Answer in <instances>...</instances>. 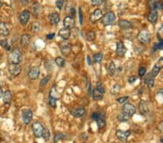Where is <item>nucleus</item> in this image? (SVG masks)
I'll list each match as a JSON object with an SVG mask.
<instances>
[{"label":"nucleus","instance_id":"obj_16","mask_svg":"<svg viewBox=\"0 0 163 143\" xmlns=\"http://www.w3.org/2000/svg\"><path fill=\"white\" fill-rule=\"evenodd\" d=\"M70 112L75 117H81L83 115H84V114L86 113V110L83 108H79V109H70Z\"/></svg>","mask_w":163,"mask_h":143},{"label":"nucleus","instance_id":"obj_27","mask_svg":"<svg viewBox=\"0 0 163 143\" xmlns=\"http://www.w3.org/2000/svg\"><path fill=\"white\" fill-rule=\"evenodd\" d=\"M107 72H108V74L110 75V76H114L116 74V72H117V68H116L115 65L113 62H111L108 67H107Z\"/></svg>","mask_w":163,"mask_h":143},{"label":"nucleus","instance_id":"obj_54","mask_svg":"<svg viewBox=\"0 0 163 143\" xmlns=\"http://www.w3.org/2000/svg\"><path fill=\"white\" fill-rule=\"evenodd\" d=\"M54 37V33L48 34L47 36H46V38H47L48 39H53Z\"/></svg>","mask_w":163,"mask_h":143},{"label":"nucleus","instance_id":"obj_55","mask_svg":"<svg viewBox=\"0 0 163 143\" xmlns=\"http://www.w3.org/2000/svg\"><path fill=\"white\" fill-rule=\"evenodd\" d=\"M20 2H21V4H23V5H26L28 3V0H20Z\"/></svg>","mask_w":163,"mask_h":143},{"label":"nucleus","instance_id":"obj_10","mask_svg":"<svg viewBox=\"0 0 163 143\" xmlns=\"http://www.w3.org/2000/svg\"><path fill=\"white\" fill-rule=\"evenodd\" d=\"M8 70L12 75L17 76L21 72V67L19 65L10 64L8 67Z\"/></svg>","mask_w":163,"mask_h":143},{"label":"nucleus","instance_id":"obj_37","mask_svg":"<svg viewBox=\"0 0 163 143\" xmlns=\"http://www.w3.org/2000/svg\"><path fill=\"white\" fill-rule=\"evenodd\" d=\"M50 79L51 75H48L46 76V77H45L44 78L41 80V81L40 82V85H41V87H44V86L46 85V84H47L48 82H49V80H50Z\"/></svg>","mask_w":163,"mask_h":143},{"label":"nucleus","instance_id":"obj_12","mask_svg":"<svg viewBox=\"0 0 163 143\" xmlns=\"http://www.w3.org/2000/svg\"><path fill=\"white\" fill-rule=\"evenodd\" d=\"M30 18V12L28 10H24L20 14L19 16V20L22 25H25L28 23V20Z\"/></svg>","mask_w":163,"mask_h":143},{"label":"nucleus","instance_id":"obj_33","mask_svg":"<svg viewBox=\"0 0 163 143\" xmlns=\"http://www.w3.org/2000/svg\"><path fill=\"white\" fill-rule=\"evenodd\" d=\"M55 63H56V65H57L58 67H62L65 66V61L62 57H57V58H56V59H55Z\"/></svg>","mask_w":163,"mask_h":143},{"label":"nucleus","instance_id":"obj_1","mask_svg":"<svg viewBox=\"0 0 163 143\" xmlns=\"http://www.w3.org/2000/svg\"><path fill=\"white\" fill-rule=\"evenodd\" d=\"M22 59H23L22 53L17 48L12 51L8 56L9 62L10 64L19 65L21 62V61H22Z\"/></svg>","mask_w":163,"mask_h":143},{"label":"nucleus","instance_id":"obj_7","mask_svg":"<svg viewBox=\"0 0 163 143\" xmlns=\"http://www.w3.org/2000/svg\"><path fill=\"white\" fill-rule=\"evenodd\" d=\"M103 17V14H102V12L101 9H95L92 14H91L90 16V20L91 23H95L96 22H97L99 20H101Z\"/></svg>","mask_w":163,"mask_h":143},{"label":"nucleus","instance_id":"obj_17","mask_svg":"<svg viewBox=\"0 0 163 143\" xmlns=\"http://www.w3.org/2000/svg\"><path fill=\"white\" fill-rule=\"evenodd\" d=\"M48 19H49V21L52 25H57L59 22L60 17H59V15L57 13H52V14H50L49 15Z\"/></svg>","mask_w":163,"mask_h":143},{"label":"nucleus","instance_id":"obj_31","mask_svg":"<svg viewBox=\"0 0 163 143\" xmlns=\"http://www.w3.org/2000/svg\"><path fill=\"white\" fill-rule=\"evenodd\" d=\"M160 69L161 68L159 66H157V65H155V67H154L153 69H152V72H150L151 75H152V77H155L156 76H157L159 72H160Z\"/></svg>","mask_w":163,"mask_h":143},{"label":"nucleus","instance_id":"obj_44","mask_svg":"<svg viewBox=\"0 0 163 143\" xmlns=\"http://www.w3.org/2000/svg\"><path fill=\"white\" fill-rule=\"evenodd\" d=\"M155 7L157 9H163V2H162V1L155 2Z\"/></svg>","mask_w":163,"mask_h":143},{"label":"nucleus","instance_id":"obj_34","mask_svg":"<svg viewBox=\"0 0 163 143\" xmlns=\"http://www.w3.org/2000/svg\"><path fill=\"white\" fill-rule=\"evenodd\" d=\"M96 38V34L94 31H89L86 34V39L89 41H93Z\"/></svg>","mask_w":163,"mask_h":143},{"label":"nucleus","instance_id":"obj_15","mask_svg":"<svg viewBox=\"0 0 163 143\" xmlns=\"http://www.w3.org/2000/svg\"><path fill=\"white\" fill-rule=\"evenodd\" d=\"M63 24H64L65 28L71 29V28H74V26H75V20L73 19V17L68 16L64 19Z\"/></svg>","mask_w":163,"mask_h":143},{"label":"nucleus","instance_id":"obj_52","mask_svg":"<svg viewBox=\"0 0 163 143\" xmlns=\"http://www.w3.org/2000/svg\"><path fill=\"white\" fill-rule=\"evenodd\" d=\"M87 90L88 93H89V95H91V93H92V89H91V85L90 82H89V84H88Z\"/></svg>","mask_w":163,"mask_h":143},{"label":"nucleus","instance_id":"obj_24","mask_svg":"<svg viewBox=\"0 0 163 143\" xmlns=\"http://www.w3.org/2000/svg\"><path fill=\"white\" fill-rule=\"evenodd\" d=\"M118 25L122 29H127V28H131L133 27L132 23H131L130 21L125 20H120L119 23H118Z\"/></svg>","mask_w":163,"mask_h":143},{"label":"nucleus","instance_id":"obj_8","mask_svg":"<svg viewBox=\"0 0 163 143\" xmlns=\"http://www.w3.org/2000/svg\"><path fill=\"white\" fill-rule=\"evenodd\" d=\"M131 135L130 131H122V130H118L116 132V136L122 142H126L128 139L129 136Z\"/></svg>","mask_w":163,"mask_h":143},{"label":"nucleus","instance_id":"obj_39","mask_svg":"<svg viewBox=\"0 0 163 143\" xmlns=\"http://www.w3.org/2000/svg\"><path fill=\"white\" fill-rule=\"evenodd\" d=\"M0 45L2 46V47L5 48L7 50H10V48L8 44V42H7V40H2V41H0Z\"/></svg>","mask_w":163,"mask_h":143},{"label":"nucleus","instance_id":"obj_28","mask_svg":"<svg viewBox=\"0 0 163 143\" xmlns=\"http://www.w3.org/2000/svg\"><path fill=\"white\" fill-rule=\"evenodd\" d=\"M130 116L128 114H127L126 113L122 112L120 113L119 115L118 116V120L123 122V121H126L129 119Z\"/></svg>","mask_w":163,"mask_h":143},{"label":"nucleus","instance_id":"obj_9","mask_svg":"<svg viewBox=\"0 0 163 143\" xmlns=\"http://www.w3.org/2000/svg\"><path fill=\"white\" fill-rule=\"evenodd\" d=\"M127 48L125 46L124 43L121 41H119V42L117 43V48H116V54L119 56H124L125 54L126 53Z\"/></svg>","mask_w":163,"mask_h":143},{"label":"nucleus","instance_id":"obj_19","mask_svg":"<svg viewBox=\"0 0 163 143\" xmlns=\"http://www.w3.org/2000/svg\"><path fill=\"white\" fill-rule=\"evenodd\" d=\"M155 78L154 77H152L151 75V74L149 73L145 77V79H144V82L147 84L149 88H152L154 86V83H155Z\"/></svg>","mask_w":163,"mask_h":143},{"label":"nucleus","instance_id":"obj_26","mask_svg":"<svg viewBox=\"0 0 163 143\" xmlns=\"http://www.w3.org/2000/svg\"><path fill=\"white\" fill-rule=\"evenodd\" d=\"M41 11V6L39 3L35 2L31 6V12L34 15H38Z\"/></svg>","mask_w":163,"mask_h":143},{"label":"nucleus","instance_id":"obj_61","mask_svg":"<svg viewBox=\"0 0 163 143\" xmlns=\"http://www.w3.org/2000/svg\"><path fill=\"white\" fill-rule=\"evenodd\" d=\"M2 4V0H0V6Z\"/></svg>","mask_w":163,"mask_h":143},{"label":"nucleus","instance_id":"obj_58","mask_svg":"<svg viewBox=\"0 0 163 143\" xmlns=\"http://www.w3.org/2000/svg\"><path fill=\"white\" fill-rule=\"evenodd\" d=\"M157 93L162 95V98H163V89H160V90H159Z\"/></svg>","mask_w":163,"mask_h":143},{"label":"nucleus","instance_id":"obj_18","mask_svg":"<svg viewBox=\"0 0 163 143\" xmlns=\"http://www.w3.org/2000/svg\"><path fill=\"white\" fill-rule=\"evenodd\" d=\"M158 18L157 9H152L151 12L148 15V20L150 23H155L157 22Z\"/></svg>","mask_w":163,"mask_h":143},{"label":"nucleus","instance_id":"obj_45","mask_svg":"<svg viewBox=\"0 0 163 143\" xmlns=\"http://www.w3.org/2000/svg\"><path fill=\"white\" fill-rule=\"evenodd\" d=\"M129 97L128 96H123V97H121V98H119L117 99V101H118L119 103H123L125 101L128 100Z\"/></svg>","mask_w":163,"mask_h":143},{"label":"nucleus","instance_id":"obj_13","mask_svg":"<svg viewBox=\"0 0 163 143\" xmlns=\"http://www.w3.org/2000/svg\"><path fill=\"white\" fill-rule=\"evenodd\" d=\"M33 112L30 109H25L23 111V119L25 124H29L32 120Z\"/></svg>","mask_w":163,"mask_h":143},{"label":"nucleus","instance_id":"obj_20","mask_svg":"<svg viewBox=\"0 0 163 143\" xmlns=\"http://www.w3.org/2000/svg\"><path fill=\"white\" fill-rule=\"evenodd\" d=\"M30 40H31V36L28 34H23V36H21V39H20V43L21 45L23 47H27L30 43Z\"/></svg>","mask_w":163,"mask_h":143},{"label":"nucleus","instance_id":"obj_23","mask_svg":"<svg viewBox=\"0 0 163 143\" xmlns=\"http://www.w3.org/2000/svg\"><path fill=\"white\" fill-rule=\"evenodd\" d=\"M103 94H104V93H101V91H99V90L98 89H96V87L94 90H92V93H91L92 97H93V98L95 101H99V100L102 99V98H103Z\"/></svg>","mask_w":163,"mask_h":143},{"label":"nucleus","instance_id":"obj_53","mask_svg":"<svg viewBox=\"0 0 163 143\" xmlns=\"http://www.w3.org/2000/svg\"><path fill=\"white\" fill-rule=\"evenodd\" d=\"M79 18H80V23H83V16H82V12L81 8L79 9Z\"/></svg>","mask_w":163,"mask_h":143},{"label":"nucleus","instance_id":"obj_35","mask_svg":"<svg viewBox=\"0 0 163 143\" xmlns=\"http://www.w3.org/2000/svg\"><path fill=\"white\" fill-rule=\"evenodd\" d=\"M156 50H163V38L161 40L160 42L155 44L153 47V51H155Z\"/></svg>","mask_w":163,"mask_h":143},{"label":"nucleus","instance_id":"obj_36","mask_svg":"<svg viewBox=\"0 0 163 143\" xmlns=\"http://www.w3.org/2000/svg\"><path fill=\"white\" fill-rule=\"evenodd\" d=\"M102 58H103V55L101 53H96L94 56V60L96 63H100L102 60Z\"/></svg>","mask_w":163,"mask_h":143},{"label":"nucleus","instance_id":"obj_32","mask_svg":"<svg viewBox=\"0 0 163 143\" xmlns=\"http://www.w3.org/2000/svg\"><path fill=\"white\" fill-rule=\"evenodd\" d=\"M120 86L118 84L115 85L110 90V92L113 95H118V93H120Z\"/></svg>","mask_w":163,"mask_h":143},{"label":"nucleus","instance_id":"obj_43","mask_svg":"<svg viewBox=\"0 0 163 143\" xmlns=\"http://www.w3.org/2000/svg\"><path fill=\"white\" fill-rule=\"evenodd\" d=\"M101 114H100V113L94 112V113H93L92 114H91V119H92L93 120L97 121L101 117Z\"/></svg>","mask_w":163,"mask_h":143},{"label":"nucleus","instance_id":"obj_22","mask_svg":"<svg viewBox=\"0 0 163 143\" xmlns=\"http://www.w3.org/2000/svg\"><path fill=\"white\" fill-rule=\"evenodd\" d=\"M139 110H140V112L142 114H145L146 113L149 111V108H148V105L146 101L141 100V102L139 103Z\"/></svg>","mask_w":163,"mask_h":143},{"label":"nucleus","instance_id":"obj_47","mask_svg":"<svg viewBox=\"0 0 163 143\" xmlns=\"http://www.w3.org/2000/svg\"><path fill=\"white\" fill-rule=\"evenodd\" d=\"M91 4L94 6H99L102 4L103 0H91Z\"/></svg>","mask_w":163,"mask_h":143},{"label":"nucleus","instance_id":"obj_41","mask_svg":"<svg viewBox=\"0 0 163 143\" xmlns=\"http://www.w3.org/2000/svg\"><path fill=\"white\" fill-rule=\"evenodd\" d=\"M49 103L50 105L51 106L53 107V108H55L57 106V99L55 98H52L51 97L49 100Z\"/></svg>","mask_w":163,"mask_h":143},{"label":"nucleus","instance_id":"obj_3","mask_svg":"<svg viewBox=\"0 0 163 143\" xmlns=\"http://www.w3.org/2000/svg\"><path fill=\"white\" fill-rule=\"evenodd\" d=\"M59 49L64 56H68L72 51V46L68 41H62L59 43Z\"/></svg>","mask_w":163,"mask_h":143},{"label":"nucleus","instance_id":"obj_49","mask_svg":"<svg viewBox=\"0 0 163 143\" xmlns=\"http://www.w3.org/2000/svg\"><path fill=\"white\" fill-rule=\"evenodd\" d=\"M65 137V135H62V134H59V135H56L54 137V142H56L57 141H59V140H61L62 138Z\"/></svg>","mask_w":163,"mask_h":143},{"label":"nucleus","instance_id":"obj_46","mask_svg":"<svg viewBox=\"0 0 163 143\" xmlns=\"http://www.w3.org/2000/svg\"><path fill=\"white\" fill-rule=\"evenodd\" d=\"M64 2L65 0H57L56 2V5L59 8V9H62L63 4H64Z\"/></svg>","mask_w":163,"mask_h":143},{"label":"nucleus","instance_id":"obj_29","mask_svg":"<svg viewBox=\"0 0 163 143\" xmlns=\"http://www.w3.org/2000/svg\"><path fill=\"white\" fill-rule=\"evenodd\" d=\"M96 123H97V126L99 129H103L104 126H106V121L103 119L102 116H101V117L96 121Z\"/></svg>","mask_w":163,"mask_h":143},{"label":"nucleus","instance_id":"obj_62","mask_svg":"<svg viewBox=\"0 0 163 143\" xmlns=\"http://www.w3.org/2000/svg\"><path fill=\"white\" fill-rule=\"evenodd\" d=\"M160 60H162H162H163V57H162V59H160Z\"/></svg>","mask_w":163,"mask_h":143},{"label":"nucleus","instance_id":"obj_50","mask_svg":"<svg viewBox=\"0 0 163 143\" xmlns=\"http://www.w3.org/2000/svg\"><path fill=\"white\" fill-rule=\"evenodd\" d=\"M136 80H137L136 77H135V76H131V77H130L129 78H128V82H129L130 83H133Z\"/></svg>","mask_w":163,"mask_h":143},{"label":"nucleus","instance_id":"obj_60","mask_svg":"<svg viewBox=\"0 0 163 143\" xmlns=\"http://www.w3.org/2000/svg\"><path fill=\"white\" fill-rule=\"evenodd\" d=\"M160 142H162V143H163V137H162V138H161V139H160Z\"/></svg>","mask_w":163,"mask_h":143},{"label":"nucleus","instance_id":"obj_14","mask_svg":"<svg viewBox=\"0 0 163 143\" xmlns=\"http://www.w3.org/2000/svg\"><path fill=\"white\" fill-rule=\"evenodd\" d=\"M70 29L67 28H61L59 31L58 32V36L61 37L62 39L68 40L70 36Z\"/></svg>","mask_w":163,"mask_h":143},{"label":"nucleus","instance_id":"obj_25","mask_svg":"<svg viewBox=\"0 0 163 143\" xmlns=\"http://www.w3.org/2000/svg\"><path fill=\"white\" fill-rule=\"evenodd\" d=\"M3 102L5 104H9L10 103V101L12 100V94L10 91H6L5 93H4L2 95Z\"/></svg>","mask_w":163,"mask_h":143},{"label":"nucleus","instance_id":"obj_42","mask_svg":"<svg viewBox=\"0 0 163 143\" xmlns=\"http://www.w3.org/2000/svg\"><path fill=\"white\" fill-rule=\"evenodd\" d=\"M96 89H98L99 91H101L102 93H105L104 87H103V85H102V84H101V82H99L96 83Z\"/></svg>","mask_w":163,"mask_h":143},{"label":"nucleus","instance_id":"obj_59","mask_svg":"<svg viewBox=\"0 0 163 143\" xmlns=\"http://www.w3.org/2000/svg\"><path fill=\"white\" fill-rule=\"evenodd\" d=\"M2 89H1V87H0V97L2 96Z\"/></svg>","mask_w":163,"mask_h":143},{"label":"nucleus","instance_id":"obj_57","mask_svg":"<svg viewBox=\"0 0 163 143\" xmlns=\"http://www.w3.org/2000/svg\"><path fill=\"white\" fill-rule=\"evenodd\" d=\"M70 12H71V14H72V16H71V17H73L74 16H75V14H76V11H75V9H74L72 8L71 9V11Z\"/></svg>","mask_w":163,"mask_h":143},{"label":"nucleus","instance_id":"obj_56","mask_svg":"<svg viewBox=\"0 0 163 143\" xmlns=\"http://www.w3.org/2000/svg\"><path fill=\"white\" fill-rule=\"evenodd\" d=\"M87 62L88 65L91 66V57L89 56H87Z\"/></svg>","mask_w":163,"mask_h":143},{"label":"nucleus","instance_id":"obj_5","mask_svg":"<svg viewBox=\"0 0 163 143\" xmlns=\"http://www.w3.org/2000/svg\"><path fill=\"white\" fill-rule=\"evenodd\" d=\"M32 129L34 131V135L36 137H42L43 132H44V127H43L42 124L39 122H35L32 125Z\"/></svg>","mask_w":163,"mask_h":143},{"label":"nucleus","instance_id":"obj_11","mask_svg":"<svg viewBox=\"0 0 163 143\" xmlns=\"http://www.w3.org/2000/svg\"><path fill=\"white\" fill-rule=\"evenodd\" d=\"M40 73V69L39 67H32L28 72V77L31 80H36L39 77Z\"/></svg>","mask_w":163,"mask_h":143},{"label":"nucleus","instance_id":"obj_51","mask_svg":"<svg viewBox=\"0 0 163 143\" xmlns=\"http://www.w3.org/2000/svg\"><path fill=\"white\" fill-rule=\"evenodd\" d=\"M157 128H158V129H159V131H160V132L163 133V121L159 123V124H158V126H157Z\"/></svg>","mask_w":163,"mask_h":143},{"label":"nucleus","instance_id":"obj_4","mask_svg":"<svg viewBox=\"0 0 163 143\" xmlns=\"http://www.w3.org/2000/svg\"><path fill=\"white\" fill-rule=\"evenodd\" d=\"M138 40L142 43H148L151 41V33L148 31H140L137 36Z\"/></svg>","mask_w":163,"mask_h":143},{"label":"nucleus","instance_id":"obj_40","mask_svg":"<svg viewBox=\"0 0 163 143\" xmlns=\"http://www.w3.org/2000/svg\"><path fill=\"white\" fill-rule=\"evenodd\" d=\"M53 66H54L53 62L49 61V60H48V61L46 62L45 67H46V69H47L48 70H52V69H53Z\"/></svg>","mask_w":163,"mask_h":143},{"label":"nucleus","instance_id":"obj_38","mask_svg":"<svg viewBox=\"0 0 163 143\" xmlns=\"http://www.w3.org/2000/svg\"><path fill=\"white\" fill-rule=\"evenodd\" d=\"M42 137H44V139L46 141H48L49 140V137H50V132H49V129H44Z\"/></svg>","mask_w":163,"mask_h":143},{"label":"nucleus","instance_id":"obj_21","mask_svg":"<svg viewBox=\"0 0 163 143\" xmlns=\"http://www.w3.org/2000/svg\"><path fill=\"white\" fill-rule=\"evenodd\" d=\"M9 33V29L7 28V26L4 23H0V36H8Z\"/></svg>","mask_w":163,"mask_h":143},{"label":"nucleus","instance_id":"obj_6","mask_svg":"<svg viewBox=\"0 0 163 143\" xmlns=\"http://www.w3.org/2000/svg\"><path fill=\"white\" fill-rule=\"evenodd\" d=\"M123 111L126 113L127 114H128L130 116V117H131L132 116H133V114H135L136 111V109L132 104L125 103L123 106Z\"/></svg>","mask_w":163,"mask_h":143},{"label":"nucleus","instance_id":"obj_30","mask_svg":"<svg viewBox=\"0 0 163 143\" xmlns=\"http://www.w3.org/2000/svg\"><path fill=\"white\" fill-rule=\"evenodd\" d=\"M40 30V24L38 22H34L31 25V31L33 33H38Z\"/></svg>","mask_w":163,"mask_h":143},{"label":"nucleus","instance_id":"obj_2","mask_svg":"<svg viewBox=\"0 0 163 143\" xmlns=\"http://www.w3.org/2000/svg\"><path fill=\"white\" fill-rule=\"evenodd\" d=\"M116 20V17L113 12H108L103 17L102 23L104 26H109L114 24Z\"/></svg>","mask_w":163,"mask_h":143},{"label":"nucleus","instance_id":"obj_48","mask_svg":"<svg viewBox=\"0 0 163 143\" xmlns=\"http://www.w3.org/2000/svg\"><path fill=\"white\" fill-rule=\"evenodd\" d=\"M146 71V70L145 67H141L140 69H139V70H138V75H139V76H140V77H143V76L145 75Z\"/></svg>","mask_w":163,"mask_h":143}]
</instances>
